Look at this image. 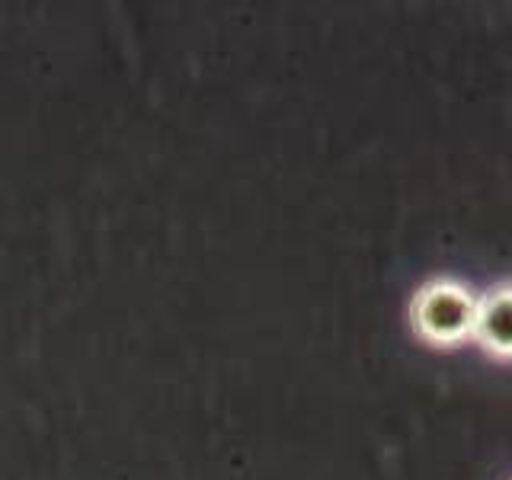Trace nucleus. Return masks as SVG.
Here are the masks:
<instances>
[{
    "instance_id": "f03ea898",
    "label": "nucleus",
    "mask_w": 512,
    "mask_h": 480,
    "mask_svg": "<svg viewBox=\"0 0 512 480\" xmlns=\"http://www.w3.org/2000/svg\"><path fill=\"white\" fill-rule=\"evenodd\" d=\"M474 340L490 356L512 359V285H496L493 292L477 298Z\"/></svg>"
},
{
    "instance_id": "f257e3e1",
    "label": "nucleus",
    "mask_w": 512,
    "mask_h": 480,
    "mask_svg": "<svg viewBox=\"0 0 512 480\" xmlns=\"http://www.w3.org/2000/svg\"><path fill=\"white\" fill-rule=\"evenodd\" d=\"M477 298L468 285L439 279L423 285L410 304V324L420 340L432 346H458L474 336Z\"/></svg>"
}]
</instances>
